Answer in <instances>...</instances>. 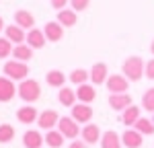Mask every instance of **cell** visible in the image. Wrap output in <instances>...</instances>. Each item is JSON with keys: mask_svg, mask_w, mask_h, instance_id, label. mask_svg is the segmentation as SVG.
<instances>
[{"mask_svg": "<svg viewBox=\"0 0 154 148\" xmlns=\"http://www.w3.org/2000/svg\"><path fill=\"white\" fill-rule=\"evenodd\" d=\"M121 70H123V76L130 82H138L144 76V72H146V64H144V60L140 56H131V58H128V60L123 62Z\"/></svg>", "mask_w": 154, "mask_h": 148, "instance_id": "obj_1", "label": "cell"}, {"mask_svg": "<svg viewBox=\"0 0 154 148\" xmlns=\"http://www.w3.org/2000/svg\"><path fill=\"white\" fill-rule=\"evenodd\" d=\"M19 97L23 99L27 105L35 103L37 99L41 97V86H39V82H37L35 78H25V80H21V85H19Z\"/></svg>", "mask_w": 154, "mask_h": 148, "instance_id": "obj_2", "label": "cell"}, {"mask_svg": "<svg viewBox=\"0 0 154 148\" xmlns=\"http://www.w3.org/2000/svg\"><path fill=\"white\" fill-rule=\"evenodd\" d=\"M4 76H8L11 80H25L29 76V66L27 62H19V60H8L4 64Z\"/></svg>", "mask_w": 154, "mask_h": 148, "instance_id": "obj_3", "label": "cell"}, {"mask_svg": "<svg viewBox=\"0 0 154 148\" xmlns=\"http://www.w3.org/2000/svg\"><path fill=\"white\" fill-rule=\"evenodd\" d=\"M107 88L111 95H119V93H128V86H130V80L123 76V74H111L107 78Z\"/></svg>", "mask_w": 154, "mask_h": 148, "instance_id": "obj_4", "label": "cell"}, {"mask_svg": "<svg viewBox=\"0 0 154 148\" xmlns=\"http://www.w3.org/2000/svg\"><path fill=\"white\" fill-rule=\"evenodd\" d=\"M72 119L74 122H78V123H91V119H93V107L91 105H86V103H76L74 107H72Z\"/></svg>", "mask_w": 154, "mask_h": 148, "instance_id": "obj_5", "label": "cell"}, {"mask_svg": "<svg viewBox=\"0 0 154 148\" xmlns=\"http://www.w3.org/2000/svg\"><path fill=\"white\" fill-rule=\"evenodd\" d=\"M19 93V86H14V80L8 76H0V103H8Z\"/></svg>", "mask_w": 154, "mask_h": 148, "instance_id": "obj_6", "label": "cell"}, {"mask_svg": "<svg viewBox=\"0 0 154 148\" xmlns=\"http://www.w3.org/2000/svg\"><path fill=\"white\" fill-rule=\"evenodd\" d=\"M58 123H60V115H58V113H56L54 109H45V111H41V113H39L37 125H39L41 130L49 132V130H54Z\"/></svg>", "mask_w": 154, "mask_h": 148, "instance_id": "obj_7", "label": "cell"}, {"mask_svg": "<svg viewBox=\"0 0 154 148\" xmlns=\"http://www.w3.org/2000/svg\"><path fill=\"white\" fill-rule=\"evenodd\" d=\"M58 130L64 134V138H70V140H76L78 132H82V130L78 128V122H74L72 117H60Z\"/></svg>", "mask_w": 154, "mask_h": 148, "instance_id": "obj_8", "label": "cell"}, {"mask_svg": "<svg viewBox=\"0 0 154 148\" xmlns=\"http://www.w3.org/2000/svg\"><path fill=\"white\" fill-rule=\"evenodd\" d=\"M43 33H45V37H48V41L58 43V41H62V39H64V27H62L58 21H49V23H45Z\"/></svg>", "mask_w": 154, "mask_h": 148, "instance_id": "obj_9", "label": "cell"}, {"mask_svg": "<svg viewBox=\"0 0 154 148\" xmlns=\"http://www.w3.org/2000/svg\"><path fill=\"white\" fill-rule=\"evenodd\" d=\"M80 136H82V142H86V144H97V142H101L103 134H101L97 123H86L82 128V132H80Z\"/></svg>", "mask_w": 154, "mask_h": 148, "instance_id": "obj_10", "label": "cell"}, {"mask_svg": "<svg viewBox=\"0 0 154 148\" xmlns=\"http://www.w3.org/2000/svg\"><path fill=\"white\" fill-rule=\"evenodd\" d=\"M17 119L21 123H25V125H31L33 122L39 119V113H37V109L33 105H25L21 109H17Z\"/></svg>", "mask_w": 154, "mask_h": 148, "instance_id": "obj_11", "label": "cell"}, {"mask_svg": "<svg viewBox=\"0 0 154 148\" xmlns=\"http://www.w3.org/2000/svg\"><path fill=\"white\" fill-rule=\"evenodd\" d=\"M107 78H109V70H107V64L99 62V64H95V66L91 68V80H93V85H95V86L105 85Z\"/></svg>", "mask_w": 154, "mask_h": 148, "instance_id": "obj_12", "label": "cell"}, {"mask_svg": "<svg viewBox=\"0 0 154 148\" xmlns=\"http://www.w3.org/2000/svg\"><path fill=\"white\" fill-rule=\"evenodd\" d=\"M109 105L115 111H125L131 107V97L128 93H119V95H109Z\"/></svg>", "mask_w": 154, "mask_h": 148, "instance_id": "obj_13", "label": "cell"}, {"mask_svg": "<svg viewBox=\"0 0 154 148\" xmlns=\"http://www.w3.org/2000/svg\"><path fill=\"white\" fill-rule=\"evenodd\" d=\"M45 33L41 31V29H37V27H33L29 33H27V45L33 49H41L43 45H45Z\"/></svg>", "mask_w": 154, "mask_h": 148, "instance_id": "obj_14", "label": "cell"}, {"mask_svg": "<svg viewBox=\"0 0 154 148\" xmlns=\"http://www.w3.org/2000/svg\"><path fill=\"white\" fill-rule=\"evenodd\" d=\"M4 37H6L11 43H17V45H21L23 41H27V33H25L19 25H8V27L4 29Z\"/></svg>", "mask_w": 154, "mask_h": 148, "instance_id": "obj_15", "label": "cell"}, {"mask_svg": "<svg viewBox=\"0 0 154 148\" xmlns=\"http://www.w3.org/2000/svg\"><path fill=\"white\" fill-rule=\"evenodd\" d=\"M14 25H19L21 29H29V31H31V29L35 27V17L29 11L21 8V11L14 12Z\"/></svg>", "mask_w": 154, "mask_h": 148, "instance_id": "obj_16", "label": "cell"}, {"mask_svg": "<svg viewBox=\"0 0 154 148\" xmlns=\"http://www.w3.org/2000/svg\"><path fill=\"white\" fill-rule=\"evenodd\" d=\"M121 142H123V146L125 148H140L142 146V134L138 132V130H125L123 134H121Z\"/></svg>", "mask_w": 154, "mask_h": 148, "instance_id": "obj_17", "label": "cell"}, {"mask_svg": "<svg viewBox=\"0 0 154 148\" xmlns=\"http://www.w3.org/2000/svg\"><path fill=\"white\" fill-rule=\"evenodd\" d=\"M43 142H45V138L41 136V132H37V130H27L25 136H23L25 148H41Z\"/></svg>", "mask_w": 154, "mask_h": 148, "instance_id": "obj_18", "label": "cell"}, {"mask_svg": "<svg viewBox=\"0 0 154 148\" xmlns=\"http://www.w3.org/2000/svg\"><path fill=\"white\" fill-rule=\"evenodd\" d=\"M76 99H78L80 103H86V105H91V103H93V101L97 99L95 85H80V86H78V91H76Z\"/></svg>", "mask_w": 154, "mask_h": 148, "instance_id": "obj_19", "label": "cell"}, {"mask_svg": "<svg viewBox=\"0 0 154 148\" xmlns=\"http://www.w3.org/2000/svg\"><path fill=\"white\" fill-rule=\"evenodd\" d=\"M121 146H123V142H121V136L117 132H113V130L103 132V136H101V148H121Z\"/></svg>", "mask_w": 154, "mask_h": 148, "instance_id": "obj_20", "label": "cell"}, {"mask_svg": "<svg viewBox=\"0 0 154 148\" xmlns=\"http://www.w3.org/2000/svg\"><path fill=\"white\" fill-rule=\"evenodd\" d=\"M58 101L64 107H74L76 105V91H72L68 86H62L58 93Z\"/></svg>", "mask_w": 154, "mask_h": 148, "instance_id": "obj_21", "label": "cell"}, {"mask_svg": "<svg viewBox=\"0 0 154 148\" xmlns=\"http://www.w3.org/2000/svg\"><path fill=\"white\" fill-rule=\"evenodd\" d=\"M45 82L49 86H54V88H62L64 82H66V74L62 72V70H49L45 74Z\"/></svg>", "mask_w": 154, "mask_h": 148, "instance_id": "obj_22", "label": "cell"}, {"mask_svg": "<svg viewBox=\"0 0 154 148\" xmlns=\"http://www.w3.org/2000/svg\"><path fill=\"white\" fill-rule=\"evenodd\" d=\"M12 56H14V60H19V62H27V60H31V58H33V48H29L27 43L14 45Z\"/></svg>", "mask_w": 154, "mask_h": 148, "instance_id": "obj_23", "label": "cell"}, {"mask_svg": "<svg viewBox=\"0 0 154 148\" xmlns=\"http://www.w3.org/2000/svg\"><path fill=\"white\" fill-rule=\"evenodd\" d=\"M76 21H78L76 11H66V8H64V11L58 12V23L62 25V27H74Z\"/></svg>", "mask_w": 154, "mask_h": 148, "instance_id": "obj_24", "label": "cell"}, {"mask_svg": "<svg viewBox=\"0 0 154 148\" xmlns=\"http://www.w3.org/2000/svg\"><path fill=\"white\" fill-rule=\"evenodd\" d=\"M138 119H140V109L136 105H131L125 111H121V122L125 123V125H136Z\"/></svg>", "mask_w": 154, "mask_h": 148, "instance_id": "obj_25", "label": "cell"}, {"mask_svg": "<svg viewBox=\"0 0 154 148\" xmlns=\"http://www.w3.org/2000/svg\"><path fill=\"white\" fill-rule=\"evenodd\" d=\"M45 144L49 148H62V144H64V134L60 130H49L48 134H45Z\"/></svg>", "mask_w": 154, "mask_h": 148, "instance_id": "obj_26", "label": "cell"}, {"mask_svg": "<svg viewBox=\"0 0 154 148\" xmlns=\"http://www.w3.org/2000/svg\"><path fill=\"white\" fill-rule=\"evenodd\" d=\"M134 130H138L142 136H152L154 134V122L152 119H146V117H140L136 125H134Z\"/></svg>", "mask_w": 154, "mask_h": 148, "instance_id": "obj_27", "label": "cell"}, {"mask_svg": "<svg viewBox=\"0 0 154 148\" xmlns=\"http://www.w3.org/2000/svg\"><path fill=\"white\" fill-rule=\"evenodd\" d=\"M68 78H70L74 85L80 86V85H86V80L91 78V72H86L84 68H76V70H72V74L68 76Z\"/></svg>", "mask_w": 154, "mask_h": 148, "instance_id": "obj_28", "label": "cell"}, {"mask_svg": "<svg viewBox=\"0 0 154 148\" xmlns=\"http://www.w3.org/2000/svg\"><path fill=\"white\" fill-rule=\"evenodd\" d=\"M14 138V128L11 123H0V144H8Z\"/></svg>", "mask_w": 154, "mask_h": 148, "instance_id": "obj_29", "label": "cell"}, {"mask_svg": "<svg viewBox=\"0 0 154 148\" xmlns=\"http://www.w3.org/2000/svg\"><path fill=\"white\" fill-rule=\"evenodd\" d=\"M142 105L146 111H150V113H154V88H148L146 93H144L142 97Z\"/></svg>", "mask_w": 154, "mask_h": 148, "instance_id": "obj_30", "label": "cell"}, {"mask_svg": "<svg viewBox=\"0 0 154 148\" xmlns=\"http://www.w3.org/2000/svg\"><path fill=\"white\" fill-rule=\"evenodd\" d=\"M12 43L6 39V37H0V60H4V58H8L12 54Z\"/></svg>", "mask_w": 154, "mask_h": 148, "instance_id": "obj_31", "label": "cell"}, {"mask_svg": "<svg viewBox=\"0 0 154 148\" xmlns=\"http://www.w3.org/2000/svg\"><path fill=\"white\" fill-rule=\"evenodd\" d=\"M88 4H91V0H70L72 11H78V12L86 11V8H88Z\"/></svg>", "mask_w": 154, "mask_h": 148, "instance_id": "obj_32", "label": "cell"}, {"mask_svg": "<svg viewBox=\"0 0 154 148\" xmlns=\"http://www.w3.org/2000/svg\"><path fill=\"white\" fill-rule=\"evenodd\" d=\"M146 78H150V80H154V60H148L146 62Z\"/></svg>", "mask_w": 154, "mask_h": 148, "instance_id": "obj_33", "label": "cell"}, {"mask_svg": "<svg viewBox=\"0 0 154 148\" xmlns=\"http://www.w3.org/2000/svg\"><path fill=\"white\" fill-rule=\"evenodd\" d=\"M49 2H51V6L60 12V11H64V8H66V4H68L70 0H49Z\"/></svg>", "mask_w": 154, "mask_h": 148, "instance_id": "obj_34", "label": "cell"}, {"mask_svg": "<svg viewBox=\"0 0 154 148\" xmlns=\"http://www.w3.org/2000/svg\"><path fill=\"white\" fill-rule=\"evenodd\" d=\"M86 146V142H78V140H74V142H70V146L68 148H84Z\"/></svg>", "mask_w": 154, "mask_h": 148, "instance_id": "obj_35", "label": "cell"}, {"mask_svg": "<svg viewBox=\"0 0 154 148\" xmlns=\"http://www.w3.org/2000/svg\"><path fill=\"white\" fill-rule=\"evenodd\" d=\"M6 27H4V21H2V17H0V31H4Z\"/></svg>", "mask_w": 154, "mask_h": 148, "instance_id": "obj_36", "label": "cell"}, {"mask_svg": "<svg viewBox=\"0 0 154 148\" xmlns=\"http://www.w3.org/2000/svg\"><path fill=\"white\" fill-rule=\"evenodd\" d=\"M150 51H152V56H154V41H152V45H150Z\"/></svg>", "mask_w": 154, "mask_h": 148, "instance_id": "obj_37", "label": "cell"}, {"mask_svg": "<svg viewBox=\"0 0 154 148\" xmlns=\"http://www.w3.org/2000/svg\"><path fill=\"white\" fill-rule=\"evenodd\" d=\"M152 122H154V117H152Z\"/></svg>", "mask_w": 154, "mask_h": 148, "instance_id": "obj_38", "label": "cell"}]
</instances>
